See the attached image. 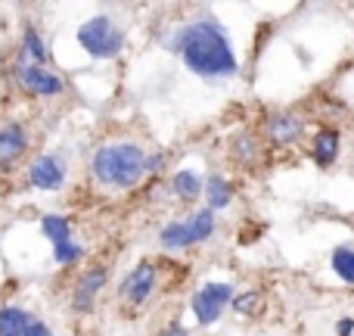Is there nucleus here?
<instances>
[{"instance_id":"obj_1","label":"nucleus","mask_w":354,"mask_h":336,"mask_svg":"<svg viewBox=\"0 0 354 336\" xmlns=\"http://www.w3.org/2000/svg\"><path fill=\"white\" fill-rule=\"evenodd\" d=\"M168 50L183 56L189 72L199 78H233L239 72V60L227 28L214 19H199V22L180 25L165 41Z\"/></svg>"},{"instance_id":"obj_2","label":"nucleus","mask_w":354,"mask_h":336,"mask_svg":"<svg viewBox=\"0 0 354 336\" xmlns=\"http://www.w3.org/2000/svg\"><path fill=\"white\" fill-rule=\"evenodd\" d=\"M91 175L109 190H134L147 177V153L134 141L106 143L93 153Z\"/></svg>"},{"instance_id":"obj_3","label":"nucleus","mask_w":354,"mask_h":336,"mask_svg":"<svg viewBox=\"0 0 354 336\" xmlns=\"http://www.w3.org/2000/svg\"><path fill=\"white\" fill-rule=\"evenodd\" d=\"M214 227H218V221H214L212 209H199V212H193L189 218L168 221L159 233V243L165 246L168 252H183L196 243H205L214 233Z\"/></svg>"},{"instance_id":"obj_4","label":"nucleus","mask_w":354,"mask_h":336,"mask_svg":"<svg viewBox=\"0 0 354 336\" xmlns=\"http://www.w3.org/2000/svg\"><path fill=\"white\" fill-rule=\"evenodd\" d=\"M78 47L91 60H115L124 50V31L109 16H93L78 28Z\"/></svg>"},{"instance_id":"obj_5","label":"nucleus","mask_w":354,"mask_h":336,"mask_svg":"<svg viewBox=\"0 0 354 336\" xmlns=\"http://www.w3.org/2000/svg\"><path fill=\"white\" fill-rule=\"evenodd\" d=\"M16 85L22 94L28 97H41V100H53L66 94V78L59 72L47 66H31V62H19L16 66Z\"/></svg>"},{"instance_id":"obj_6","label":"nucleus","mask_w":354,"mask_h":336,"mask_svg":"<svg viewBox=\"0 0 354 336\" xmlns=\"http://www.w3.org/2000/svg\"><path fill=\"white\" fill-rule=\"evenodd\" d=\"M233 296H236V290H233L230 283H221V281L199 287L196 290V296H193V302H189V306H193L196 321H199L202 327H212L214 321L221 318V312L233 302Z\"/></svg>"},{"instance_id":"obj_7","label":"nucleus","mask_w":354,"mask_h":336,"mask_svg":"<svg viewBox=\"0 0 354 336\" xmlns=\"http://www.w3.org/2000/svg\"><path fill=\"white\" fill-rule=\"evenodd\" d=\"M156 283H159V268L156 262H140L134 271H128V277L118 287V299L128 302V306H143L149 302V296L156 293Z\"/></svg>"},{"instance_id":"obj_8","label":"nucleus","mask_w":354,"mask_h":336,"mask_svg":"<svg viewBox=\"0 0 354 336\" xmlns=\"http://www.w3.org/2000/svg\"><path fill=\"white\" fill-rule=\"evenodd\" d=\"M305 116H299V112L292 109H283V112H274V116H268V122H264V134H268V143L270 147H292V143H299L301 137H305Z\"/></svg>"},{"instance_id":"obj_9","label":"nucleus","mask_w":354,"mask_h":336,"mask_svg":"<svg viewBox=\"0 0 354 336\" xmlns=\"http://www.w3.org/2000/svg\"><path fill=\"white\" fill-rule=\"evenodd\" d=\"M106 281H109V268L106 265H91L78 274V283H75V293H72V308L81 315H87L97 302V296L103 293Z\"/></svg>"},{"instance_id":"obj_10","label":"nucleus","mask_w":354,"mask_h":336,"mask_svg":"<svg viewBox=\"0 0 354 336\" xmlns=\"http://www.w3.org/2000/svg\"><path fill=\"white\" fill-rule=\"evenodd\" d=\"M66 162H62V156L56 153H44L37 156L35 162L28 166V184L37 190H59L62 184H66Z\"/></svg>"},{"instance_id":"obj_11","label":"nucleus","mask_w":354,"mask_h":336,"mask_svg":"<svg viewBox=\"0 0 354 336\" xmlns=\"http://www.w3.org/2000/svg\"><path fill=\"white\" fill-rule=\"evenodd\" d=\"M31 134L22 122H6L0 125V168H10L28 153Z\"/></svg>"},{"instance_id":"obj_12","label":"nucleus","mask_w":354,"mask_h":336,"mask_svg":"<svg viewBox=\"0 0 354 336\" xmlns=\"http://www.w3.org/2000/svg\"><path fill=\"white\" fill-rule=\"evenodd\" d=\"M227 153H230V159L236 162L239 168H255L258 162H261V153H264L261 137H258L255 131H239V134L230 141Z\"/></svg>"},{"instance_id":"obj_13","label":"nucleus","mask_w":354,"mask_h":336,"mask_svg":"<svg viewBox=\"0 0 354 336\" xmlns=\"http://www.w3.org/2000/svg\"><path fill=\"white\" fill-rule=\"evenodd\" d=\"M339 150H342V137L336 128H320L311 141V159L317 168H330L339 159Z\"/></svg>"},{"instance_id":"obj_14","label":"nucleus","mask_w":354,"mask_h":336,"mask_svg":"<svg viewBox=\"0 0 354 336\" xmlns=\"http://www.w3.org/2000/svg\"><path fill=\"white\" fill-rule=\"evenodd\" d=\"M202 196H205V209H212V212L227 209L233 202V184L224 175H208L202 184Z\"/></svg>"},{"instance_id":"obj_15","label":"nucleus","mask_w":354,"mask_h":336,"mask_svg":"<svg viewBox=\"0 0 354 336\" xmlns=\"http://www.w3.org/2000/svg\"><path fill=\"white\" fill-rule=\"evenodd\" d=\"M202 184L205 181H202L193 168H180V171H174V177H171V193L180 202H193L202 196Z\"/></svg>"},{"instance_id":"obj_16","label":"nucleus","mask_w":354,"mask_h":336,"mask_svg":"<svg viewBox=\"0 0 354 336\" xmlns=\"http://www.w3.org/2000/svg\"><path fill=\"white\" fill-rule=\"evenodd\" d=\"M50 50L44 44V37L37 35L35 25H25L22 31V62H31V66H47Z\"/></svg>"},{"instance_id":"obj_17","label":"nucleus","mask_w":354,"mask_h":336,"mask_svg":"<svg viewBox=\"0 0 354 336\" xmlns=\"http://www.w3.org/2000/svg\"><path fill=\"white\" fill-rule=\"evenodd\" d=\"M31 321L35 318L16 306L0 308V336H25V330L31 327Z\"/></svg>"},{"instance_id":"obj_18","label":"nucleus","mask_w":354,"mask_h":336,"mask_svg":"<svg viewBox=\"0 0 354 336\" xmlns=\"http://www.w3.org/2000/svg\"><path fill=\"white\" fill-rule=\"evenodd\" d=\"M41 231L44 237L50 240L53 246H62L72 240V221L62 218V215H44L41 218Z\"/></svg>"},{"instance_id":"obj_19","label":"nucleus","mask_w":354,"mask_h":336,"mask_svg":"<svg viewBox=\"0 0 354 336\" xmlns=\"http://www.w3.org/2000/svg\"><path fill=\"white\" fill-rule=\"evenodd\" d=\"M330 265H333V271H336L339 281L354 283V243L336 246V249H333V256H330Z\"/></svg>"},{"instance_id":"obj_20","label":"nucleus","mask_w":354,"mask_h":336,"mask_svg":"<svg viewBox=\"0 0 354 336\" xmlns=\"http://www.w3.org/2000/svg\"><path fill=\"white\" fill-rule=\"evenodd\" d=\"M230 306H233V312H239V315H258V312H261V293H258V290L236 293Z\"/></svg>"},{"instance_id":"obj_21","label":"nucleus","mask_w":354,"mask_h":336,"mask_svg":"<svg viewBox=\"0 0 354 336\" xmlns=\"http://www.w3.org/2000/svg\"><path fill=\"white\" fill-rule=\"evenodd\" d=\"M81 256H84V249H81L75 240H68V243H62V246H53V262L56 265H75Z\"/></svg>"},{"instance_id":"obj_22","label":"nucleus","mask_w":354,"mask_h":336,"mask_svg":"<svg viewBox=\"0 0 354 336\" xmlns=\"http://www.w3.org/2000/svg\"><path fill=\"white\" fill-rule=\"evenodd\" d=\"M165 162H168V156H165V153H153V156H147V175H159V171L165 168Z\"/></svg>"},{"instance_id":"obj_23","label":"nucleus","mask_w":354,"mask_h":336,"mask_svg":"<svg viewBox=\"0 0 354 336\" xmlns=\"http://www.w3.org/2000/svg\"><path fill=\"white\" fill-rule=\"evenodd\" d=\"M25 336H53V330H50V327L47 324H44V321H31V327H28V330H25Z\"/></svg>"},{"instance_id":"obj_24","label":"nucleus","mask_w":354,"mask_h":336,"mask_svg":"<svg viewBox=\"0 0 354 336\" xmlns=\"http://www.w3.org/2000/svg\"><path fill=\"white\" fill-rule=\"evenodd\" d=\"M354 333V318H342L336 324V336H351Z\"/></svg>"},{"instance_id":"obj_25","label":"nucleus","mask_w":354,"mask_h":336,"mask_svg":"<svg viewBox=\"0 0 354 336\" xmlns=\"http://www.w3.org/2000/svg\"><path fill=\"white\" fill-rule=\"evenodd\" d=\"M159 336H189V333H187V327H183V324H177V321H171V324H168Z\"/></svg>"}]
</instances>
